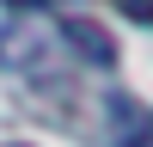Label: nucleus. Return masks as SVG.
<instances>
[{"label": "nucleus", "instance_id": "f257e3e1", "mask_svg": "<svg viewBox=\"0 0 153 147\" xmlns=\"http://www.w3.org/2000/svg\"><path fill=\"white\" fill-rule=\"evenodd\" d=\"M61 37H68L92 68H117V37H110L98 19H61Z\"/></svg>", "mask_w": 153, "mask_h": 147}, {"label": "nucleus", "instance_id": "20e7f679", "mask_svg": "<svg viewBox=\"0 0 153 147\" xmlns=\"http://www.w3.org/2000/svg\"><path fill=\"white\" fill-rule=\"evenodd\" d=\"M12 12H43V6H55V0H6Z\"/></svg>", "mask_w": 153, "mask_h": 147}, {"label": "nucleus", "instance_id": "7ed1b4c3", "mask_svg": "<svg viewBox=\"0 0 153 147\" xmlns=\"http://www.w3.org/2000/svg\"><path fill=\"white\" fill-rule=\"evenodd\" d=\"M123 6H129V12H135L141 24H153V0H123Z\"/></svg>", "mask_w": 153, "mask_h": 147}, {"label": "nucleus", "instance_id": "f03ea898", "mask_svg": "<svg viewBox=\"0 0 153 147\" xmlns=\"http://www.w3.org/2000/svg\"><path fill=\"white\" fill-rule=\"evenodd\" d=\"M117 147H153V110L129 104V98H117Z\"/></svg>", "mask_w": 153, "mask_h": 147}]
</instances>
